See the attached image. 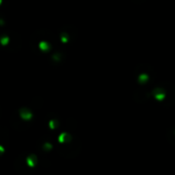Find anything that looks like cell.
<instances>
[{"mask_svg": "<svg viewBox=\"0 0 175 175\" xmlns=\"http://www.w3.org/2000/svg\"><path fill=\"white\" fill-rule=\"evenodd\" d=\"M154 97H155L157 100H164L166 99V90L163 88V87H156L155 89L152 90V92H151Z\"/></svg>", "mask_w": 175, "mask_h": 175, "instance_id": "6da1fadb", "label": "cell"}, {"mask_svg": "<svg viewBox=\"0 0 175 175\" xmlns=\"http://www.w3.org/2000/svg\"><path fill=\"white\" fill-rule=\"evenodd\" d=\"M18 115H20L21 118L23 119L24 121H30L32 118H33V113L30 111L29 108H21L18 110Z\"/></svg>", "mask_w": 175, "mask_h": 175, "instance_id": "7a4b0ae2", "label": "cell"}, {"mask_svg": "<svg viewBox=\"0 0 175 175\" xmlns=\"http://www.w3.org/2000/svg\"><path fill=\"white\" fill-rule=\"evenodd\" d=\"M57 139H58V142H60V144H70V142L72 141L73 136L69 133V132L63 131L57 136Z\"/></svg>", "mask_w": 175, "mask_h": 175, "instance_id": "3957f363", "label": "cell"}, {"mask_svg": "<svg viewBox=\"0 0 175 175\" xmlns=\"http://www.w3.org/2000/svg\"><path fill=\"white\" fill-rule=\"evenodd\" d=\"M26 164L29 167H35L38 164V157L36 155H29L26 158Z\"/></svg>", "mask_w": 175, "mask_h": 175, "instance_id": "277c9868", "label": "cell"}, {"mask_svg": "<svg viewBox=\"0 0 175 175\" xmlns=\"http://www.w3.org/2000/svg\"><path fill=\"white\" fill-rule=\"evenodd\" d=\"M39 48H40L42 51H49L50 48H51V45L47 41H41L39 42Z\"/></svg>", "mask_w": 175, "mask_h": 175, "instance_id": "5b68a950", "label": "cell"}, {"mask_svg": "<svg viewBox=\"0 0 175 175\" xmlns=\"http://www.w3.org/2000/svg\"><path fill=\"white\" fill-rule=\"evenodd\" d=\"M48 126L51 130H55V129L58 127V121L57 120V119H51L48 123Z\"/></svg>", "mask_w": 175, "mask_h": 175, "instance_id": "8992f818", "label": "cell"}, {"mask_svg": "<svg viewBox=\"0 0 175 175\" xmlns=\"http://www.w3.org/2000/svg\"><path fill=\"white\" fill-rule=\"evenodd\" d=\"M147 80H148V75H147V74L142 73V74H140V75L138 76L139 83L144 84V83H145V82H147Z\"/></svg>", "mask_w": 175, "mask_h": 175, "instance_id": "52a82bcc", "label": "cell"}, {"mask_svg": "<svg viewBox=\"0 0 175 175\" xmlns=\"http://www.w3.org/2000/svg\"><path fill=\"white\" fill-rule=\"evenodd\" d=\"M9 37L8 36H3L0 38V44L3 45V46H6V45H8L9 43Z\"/></svg>", "mask_w": 175, "mask_h": 175, "instance_id": "ba28073f", "label": "cell"}, {"mask_svg": "<svg viewBox=\"0 0 175 175\" xmlns=\"http://www.w3.org/2000/svg\"><path fill=\"white\" fill-rule=\"evenodd\" d=\"M60 40H62V42H63V43H67L69 41V34L66 33V32H63V33L60 34Z\"/></svg>", "mask_w": 175, "mask_h": 175, "instance_id": "9c48e42d", "label": "cell"}, {"mask_svg": "<svg viewBox=\"0 0 175 175\" xmlns=\"http://www.w3.org/2000/svg\"><path fill=\"white\" fill-rule=\"evenodd\" d=\"M52 147H52V144H50V142H45V144L42 145V148H43L45 152H49V151L51 150Z\"/></svg>", "mask_w": 175, "mask_h": 175, "instance_id": "30bf717a", "label": "cell"}, {"mask_svg": "<svg viewBox=\"0 0 175 175\" xmlns=\"http://www.w3.org/2000/svg\"><path fill=\"white\" fill-rule=\"evenodd\" d=\"M63 57V55L60 52H57V53H54L52 55V60H60V58Z\"/></svg>", "mask_w": 175, "mask_h": 175, "instance_id": "8fae6325", "label": "cell"}]
</instances>
